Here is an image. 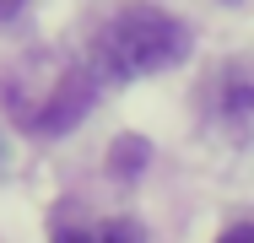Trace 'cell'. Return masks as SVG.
<instances>
[{
    "mask_svg": "<svg viewBox=\"0 0 254 243\" xmlns=\"http://www.w3.org/2000/svg\"><path fill=\"white\" fill-rule=\"evenodd\" d=\"M22 11V0H0V16H16Z\"/></svg>",
    "mask_w": 254,
    "mask_h": 243,
    "instance_id": "8992f818",
    "label": "cell"
},
{
    "mask_svg": "<svg viewBox=\"0 0 254 243\" xmlns=\"http://www.w3.org/2000/svg\"><path fill=\"white\" fill-rule=\"evenodd\" d=\"M54 243H146L141 222L119 216V222H98V227H60Z\"/></svg>",
    "mask_w": 254,
    "mask_h": 243,
    "instance_id": "3957f363",
    "label": "cell"
},
{
    "mask_svg": "<svg viewBox=\"0 0 254 243\" xmlns=\"http://www.w3.org/2000/svg\"><path fill=\"white\" fill-rule=\"evenodd\" d=\"M98 87H103V81L92 76V70H70V76L54 87L49 108H44V114H33V130H38V135H60V130H70V124L92 108Z\"/></svg>",
    "mask_w": 254,
    "mask_h": 243,
    "instance_id": "7a4b0ae2",
    "label": "cell"
},
{
    "mask_svg": "<svg viewBox=\"0 0 254 243\" xmlns=\"http://www.w3.org/2000/svg\"><path fill=\"white\" fill-rule=\"evenodd\" d=\"M190 54V27L157 5H125L114 11L92 38V76L98 81H135L173 70Z\"/></svg>",
    "mask_w": 254,
    "mask_h": 243,
    "instance_id": "6da1fadb",
    "label": "cell"
},
{
    "mask_svg": "<svg viewBox=\"0 0 254 243\" xmlns=\"http://www.w3.org/2000/svg\"><path fill=\"white\" fill-rule=\"evenodd\" d=\"M141 157H146V146L135 141V135H125V151L114 157V168H119V173H135V168H141Z\"/></svg>",
    "mask_w": 254,
    "mask_h": 243,
    "instance_id": "277c9868",
    "label": "cell"
},
{
    "mask_svg": "<svg viewBox=\"0 0 254 243\" xmlns=\"http://www.w3.org/2000/svg\"><path fill=\"white\" fill-rule=\"evenodd\" d=\"M216 243H254V222H233V227H227Z\"/></svg>",
    "mask_w": 254,
    "mask_h": 243,
    "instance_id": "5b68a950",
    "label": "cell"
}]
</instances>
